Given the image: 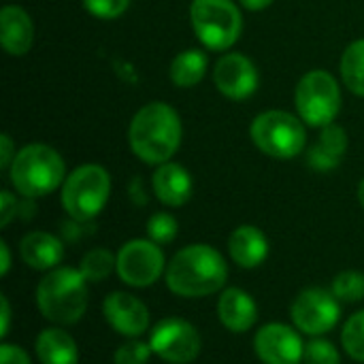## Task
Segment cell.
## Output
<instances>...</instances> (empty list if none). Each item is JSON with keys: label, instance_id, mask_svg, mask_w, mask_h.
Masks as SVG:
<instances>
[{"label": "cell", "instance_id": "cell-1", "mask_svg": "<svg viewBox=\"0 0 364 364\" xmlns=\"http://www.w3.org/2000/svg\"><path fill=\"white\" fill-rule=\"evenodd\" d=\"M228 264L224 256L207 243L181 247L166 264L164 284L181 299H205L224 290Z\"/></svg>", "mask_w": 364, "mask_h": 364}, {"label": "cell", "instance_id": "cell-2", "mask_svg": "<svg viewBox=\"0 0 364 364\" xmlns=\"http://www.w3.org/2000/svg\"><path fill=\"white\" fill-rule=\"evenodd\" d=\"M179 113L166 102H149L141 107L128 128L132 154L145 164H164L177 154L181 145Z\"/></svg>", "mask_w": 364, "mask_h": 364}, {"label": "cell", "instance_id": "cell-3", "mask_svg": "<svg viewBox=\"0 0 364 364\" xmlns=\"http://www.w3.org/2000/svg\"><path fill=\"white\" fill-rule=\"evenodd\" d=\"M87 279L79 269L58 267L47 271L36 286V307L53 326H73L87 311Z\"/></svg>", "mask_w": 364, "mask_h": 364}, {"label": "cell", "instance_id": "cell-4", "mask_svg": "<svg viewBox=\"0 0 364 364\" xmlns=\"http://www.w3.org/2000/svg\"><path fill=\"white\" fill-rule=\"evenodd\" d=\"M11 186L23 198H43L66 181V164L62 156L43 143L21 147L9 166Z\"/></svg>", "mask_w": 364, "mask_h": 364}, {"label": "cell", "instance_id": "cell-5", "mask_svg": "<svg viewBox=\"0 0 364 364\" xmlns=\"http://www.w3.org/2000/svg\"><path fill=\"white\" fill-rule=\"evenodd\" d=\"M109 196L111 177L107 168L100 164H81L62 183L60 203L73 222L87 224L102 213Z\"/></svg>", "mask_w": 364, "mask_h": 364}, {"label": "cell", "instance_id": "cell-6", "mask_svg": "<svg viewBox=\"0 0 364 364\" xmlns=\"http://www.w3.org/2000/svg\"><path fill=\"white\" fill-rule=\"evenodd\" d=\"M250 136L262 154L277 160L296 158L307 143L305 122L279 109L260 113L250 126Z\"/></svg>", "mask_w": 364, "mask_h": 364}, {"label": "cell", "instance_id": "cell-7", "mask_svg": "<svg viewBox=\"0 0 364 364\" xmlns=\"http://www.w3.org/2000/svg\"><path fill=\"white\" fill-rule=\"evenodd\" d=\"M192 28L196 38L211 51L230 49L243 30V17L232 0H192Z\"/></svg>", "mask_w": 364, "mask_h": 364}, {"label": "cell", "instance_id": "cell-8", "mask_svg": "<svg viewBox=\"0 0 364 364\" xmlns=\"http://www.w3.org/2000/svg\"><path fill=\"white\" fill-rule=\"evenodd\" d=\"M296 111L307 126L324 128L341 111V90L328 70H309L296 85Z\"/></svg>", "mask_w": 364, "mask_h": 364}, {"label": "cell", "instance_id": "cell-9", "mask_svg": "<svg viewBox=\"0 0 364 364\" xmlns=\"http://www.w3.org/2000/svg\"><path fill=\"white\" fill-rule=\"evenodd\" d=\"M341 301L324 288H305L290 305L292 326L307 337H324L341 320Z\"/></svg>", "mask_w": 364, "mask_h": 364}, {"label": "cell", "instance_id": "cell-10", "mask_svg": "<svg viewBox=\"0 0 364 364\" xmlns=\"http://www.w3.org/2000/svg\"><path fill=\"white\" fill-rule=\"evenodd\" d=\"M149 346L156 358L166 364H190L200 356L203 337L198 328L183 318H164L149 331Z\"/></svg>", "mask_w": 364, "mask_h": 364}, {"label": "cell", "instance_id": "cell-11", "mask_svg": "<svg viewBox=\"0 0 364 364\" xmlns=\"http://www.w3.org/2000/svg\"><path fill=\"white\" fill-rule=\"evenodd\" d=\"M166 264L162 245L151 239H132L119 247L115 273L130 288H149L164 277Z\"/></svg>", "mask_w": 364, "mask_h": 364}, {"label": "cell", "instance_id": "cell-12", "mask_svg": "<svg viewBox=\"0 0 364 364\" xmlns=\"http://www.w3.org/2000/svg\"><path fill=\"white\" fill-rule=\"evenodd\" d=\"M254 354L262 364H303V335L284 322H271L258 328L254 337Z\"/></svg>", "mask_w": 364, "mask_h": 364}, {"label": "cell", "instance_id": "cell-13", "mask_svg": "<svg viewBox=\"0 0 364 364\" xmlns=\"http://www.w3.org/2000/svg\"><path fill=\"white\" fill-rule=\"evenodd\" d=\"M107 324L126 339H141L151 331V314L147 305L130 292H109L102 301Z\"/></svg>", "mask_w": 364, "mask_h": 364}, {"label": "cell", "instance_id": "cell-14", "mask_svg": "<svg viewBox=\"0 0 364 364\" xmlns=\"http://www.w3.org/2000/svg\"><path fill=\"white\" fill-rule=\"evenodd\" d=\"M213 81L218 92L230 100H245L258 90V70L254 62L243 53H226L213 68Z\"/></svg>", "mask_w": 364, "mask_h": 364}, {"label": "cell", "instance_id": "cell-15", "mask_svg": "<svg viewBox=\"0 0 364 364\" xmlns=\"http://www.w3.org/2000/svg\"><path fill=\"white\" fill-rule=\"evenodd\" d=\"M215 314L220 324L235 335L250 333L258 322V305L243 288H224L218 296Z\"/></svg>", "mask_w": 364, "mask_h": 364}, {"label": "cell", "instance_id": "cell-16", "mask_svg": "<svg viewBox=\"0 0 364 364\" xmlns=\"http://www.w3.org/2000/svg\"><path fill=\"white\" fill-rule=\"evenodd\" d=\"M269 252H271V243L258 226L252 224L237 226L228 237V254L239 269L245 271L258 269L269 258Z\"/></svg>", "mask_w": 364, "mask_h": 364}, {"label": "cell", "instance_id": "cell-17", "mask_svg": "<svg viewBox=\"0 0 364 364\" xmlns=\"http://www.w3.org/2000/svg\"><path fill=\"white\" fill-rule=\"evenodd\" d=\"M151 188L162 205L179 209L192 198V175L177 162H164L154 171Z\"/></svg>", "mask_w": 364, "mask_h": 364}, {"label": "cell", "instance_id": "cell-18", "mask_svg": "<svg viewBox=\"0 0 364 364\" xmlns=\"http://www.w3.org/2000/svg\"><path fill=\"white\" fill-rule=\"evenodd\" d=\"M19 256L28 269L47 273L58 269L64 260V243L51 232L34 230L19 241Z\"/></svg>", "mask_w": 364, "mask_h": 364}, {"label": "cell", "instance_id": "cell-19", "mask_svg": "<svg viewBox=\"0 0 364 364\" xmlns=\"http://www.w3.org/2000/svg\"><path fill=\"white\" fill-rule=\"evenodd\" d=\"M0 41L9 55H26L34 43V23L30 15L15 4L0 11Z\"/></svg>", "mask_w": 364, "mask_h": 364}, {"label": "cell", "instance_id": "cell-20", "mask_svg": "<svg viewBox=\"0 0 364 364\" xmlns=\"http://www.w3.org/2000/svg\"><path fill=\"white\" fill-rule=\"evenodd\" d=\"M346 151H348L346 130L337 124H328L322 128V134L307 151V164L316 173H331L343 162Z\"/></svg>", "mask_w": 364, "mask_h": 364}, {"label": "cell", "instance_id": "cell-21", "mask_svg": "<svg viewBox=\"0 0 364 364\" xmlns=\"http://www.w3.org/2000/svg\"><path fill=\"white\" fill-rule=\"evenodd\" d=\"M34 354L41 364H79V348L62 326L43 328L34 341Z\"/></svg>", "mask_w": 364, "mask_h": 364}, {"label": "cell", "instance_id": "cell-22", "mask_svg": "<svg viewBox=\"0 0 364 364\" xmlns=\"http://www.w3.org/2000/svg\"><path fill=\"white\" fill-rule=\"evenodd\" d=\"M209 58L203 49H186L171 62V81L177 87H194L205 79Z\"/></svg>", "mask_w": 364, "mask_h": 364}, {"label": "cell", "instance_id": "cell-23", "mask_svg": "<svg viewBox=\"0 0 364 364\" xmlns=\"http://www.w3.org/2000/svg\"><path fill=\"white\" fill-rule=\"evenodd\" d=\"M341 79L356 96H364V38L354 41L341 55Z\"/></svg>", "mask_w": 364, "mask_h": 364}, {"label": "cell", "instance_id": "cell-24", "mask_svg": "<svg viewBox=\"0 0 364 364\" xmlns=\"http://www.w3.org/2000/svg\"><path fill=\"white\" fill-rule=\"evenodd\" d=\"M115 264H117V254H113L107 247H94L81 256L77 269L90 284H100L111 273H115Z\"/></svg>", "mask_w": 364, "mask_h": 364}, {"label": "cell", "instance_id": "cell-25", "mask_svg": "<svg viewBox=\"0 0 364 364\" xmlns=\"http://www.w3.org/2000/svg\"><path fill=\"white\" fill-rule=\"evenodd\" d=\"M341 346L352 360L364 363V309L346 320L341 328Z\"/></svg>", "mask_w": 364, "mask_h": 364}, {"label": "cell", "instance_id": "cell-26", "mask_svg": "<svg viewBox=\"0 0 364 364\" xmlns=\"http://www.w3.org/2000/svg\"><path fill=\"white\" fill-rule=\"evenodd\" d=\"M331 292L341 303H360L364 301V273L360 271H341L331 284Z\"/></svg>", "mask_w": 364, "mask_h": 364}, {"label": "cell", "instance_id": "cell-27", "mask_svg": "<svg viewBox=\"0 0 364 364\" xmlns=\"http://www.w3.org/2000/svg\"><path fill=\"white\" fill-rule=\"evenodd\" d=\"M147 239H151L154 243L158 245H168L177 239V232H179V224L177 220L166 213V211H158L154 215H149L147 220Z\"/></svg>", "mask_w": 364, "mask_h": 364}, {"label": "cell", "instance_id": "cell-28", "mask_svg": "<svg viewBox=\"0 0 364 364\" xmlns=\"http://www.w3.org/2000/svg\"><path fill=\"white\" fill-rule=\"evenodd\" d=\"M303 364H341V354L326 337H311L305 343Z\"/></svg>", "mask_w": 364, "mask_h": 364}, {"label": "cell", "instance_id": "cell-29", "mask_svg": "<svg viewBox=\"0 0 364 364\" xmlns=\"http://www.w3.org/2000/svg\"><path fill=\"white\" fill-rule=\"evenodd\" d=\"M154 356L149 341L141 339H126L115 352H113V364H147Z\"/></svg>", "mask_w": 364, "mask_h": 364}, {"label": "cell", "instance_id": "cell-30", "mask_svg": "<svg viewBox=\"0 0 364 364\" xmlns=\"http://www.w3.org/2000/svg\"><path fill=\"white\" fill-rule=\"evenodd\" d=\"M130 0H83L87 13L98 19H115L126 13Z\"/></svg>", "mask_w": 364, "mask_h": 364}, {"label": "cell", "instance_id": "cell-31", "mask_svg": "<svg viewBox=\"0 0 364 364\" xmlns=\"http://www.w3.org/2000/svg\"><path fill=\"white\" fill-rule=\"evenodd\" d=\"M0 364H32V358L21 346L2 341V346H0Z\"/></svg>", "mask_w": 364, "mask_h": 364}, {"label": "cell", "instance_id": "cell-32", "mask_svg": "<svg viewBox=\"0 0 364 364\" xmlns=\"http://www.w3.org/2000/svg\"><path fill=\"white\" fill-rule=\"evenodd\" d=\"M17 215H19V203H17V198L11 192L2 190L0 192V226L6 228L13 222V218H17Z\"/></svg>", "mask_w": 364, "mask_h": 364}, {"label": "cell", "instance_id": "cell-33", "mask_svg": "<svg viewBox=\"0 0 364 364\" xmlns=\"http://www.w3.org/2000/svg\"><path fill=\"white\" fill-rule=\"evenodd\" d=\"M0 320H2V324H0V337L6 339V335L11 331V320H13V311H11V303H9V296L6 294L0 296Z\"/></svg>", "mask_w": 364, "mask_h": 364}, {"label": "cell", "instance_id": "cell-34", "mask_svg": "<svg viewBox=\"0 0 364 364\" xmlns=\"http://www.w3.org/2000/svg\"><path fill=\"white\" fill-rule=\"evenodd\" d=\"M17 151H13V141L9 134L0 136V168H9Z\"/></svg>", "mask_w": 364, "mask_h": 364}, {"label": "cell", "instance_id": "cell-35", "mask_svg": "<svg viewBox=\"0 0 364 364\" xmlns=\"http://www.w3.org/2000/svg\"><path fill=\"white\" fill-rule=\"evenodd\" d=\"M11 271V247L6 241H0V275L6 277Z\"/></svg>", "mask_w": 364, "mask_h": 364}, {"label": "cell", "instance_id": "cell-36", "mask_svg": "<svg viewBox=\"0 0 364 364\" xmlns=\"http://www.w3.org/2000/svg\"><path fill=\"white\" fill-rule=\"evenodd\" d=\"M241 4L250 11H262L273 4V0H241Z\"/></svg>", "mask_w": 364, "mask_h": 364}, {"label": "cell", "instance_id": "cell-37", "mask_svg": "<svg viewBox=\"0 0 364 364\" xmlns=\"http://www.w3.org/2000/svg\"><path fill=\"white\" fill-rule=\"evenodd\" d=\"M358 203L363 205L364 209V179L360 181V186H358Z\"/></svg>", "mask_w": 364, "mask_h": 364}]
</instances>
